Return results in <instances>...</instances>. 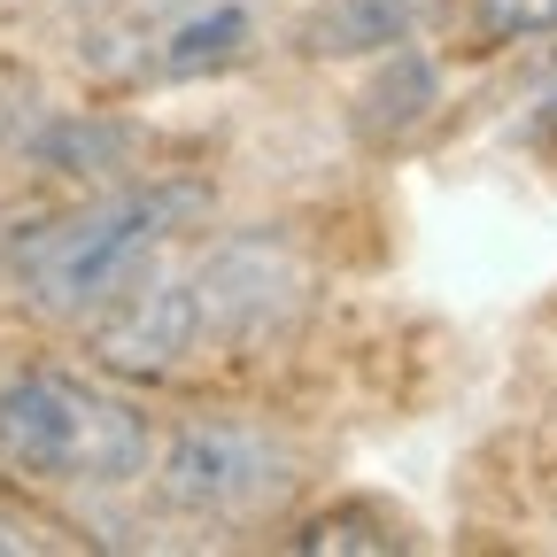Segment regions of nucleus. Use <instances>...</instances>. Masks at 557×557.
<instances>
[{
  "label": "nucleus",
  "instance_id": "9",
  "mask_svg": "<svg viewBox=\"0 0 557 557\" xmlns=\"http://www.w3.org/2000/svg\"><path fill=\"white\" fill-rule=\"evenodd\" d=\"M511 132L527 139V148H534L542 163H557V39H549L542 70L527 78V94H519V116H511Z\"/></svg>",
  "mask_w": 557,
  "mask_h": 557
},
{
  "label": "nucleus",
  "instance_id": "1",
  "mask_svg": "<svg viewBox=\"0 0 557 557\" xmlns=\"http://www.w3.org/2000/svg\"><path fill=\"white\" fill-rule=\"evenodd\" d=\"M325 271L287 233H194L124 310H109L86 341V364L124 387H194L218 372H248L295 348L318 318Z\"/></svg>",
  "mask_w": 557,
  "mask_h": 557
},
{
  "label": "nucleus",
  "instance_id": "5",
  "mask_svg": "<svg viewBox=\"0 0 557 557\" xmlns=\"http://www.w3.org/2000/svg\"><path fill=\"white\" fill-rule=\"evenodd\" d=\"M278 39H287L278 0H101L78 70L101 94L139 101V94L233 78V70L263 62Z\"/></svg>",
  "mask_w": 557,
  "mask_h": 557
},
{
  "label": "nucleus",
  "instance_id": "8",
  "mask_svg": "<svg viewBox=\"0 0 557 557\" xmlns=\"http://www.w3.org/2000/svg\"><path fill=\"white\" fill-rule=\"evenodd\" d=\"M472 47H549L557 39V0H449Z\"/></svg>",
  "mask_w": 557,
  "mask_h": 557
},
{
  "label": "nucleus",
  "instance_id": "4",
  "mask_svg": "<svg viewBox=\"0 0 557 557\" xmlns=\"http://www.w3.org/2000/svg\"><path fill=\"white\" fill-rule=\"evenodd\" d=\"M163 519L209 534H256L302 511L318 487V449L287 418L256 410H194L178 426H156V465L139 480Z\"/></svg>",
  "mask_w": 557,
  "mask_h": 557
},
{
  "label": "nucleus",
  "instance_id": "10",
  "mask_svg": "<svg viewBox=\"0 0 557 557\" xmlns=\"http://www.w3.org/2000/svg\"><path fill=\"white\" fill-rule=\"evenodd\" d=\"M54 9H101V0H54Z\"/></svg>",
  "mask_w": 557,
  "mask_h": 557
},
{
  "label": "nucleus",
  "instance_id": "3",
  "mask_svg": "<svg viewBox=\"0 0 557 557\" xmlns=\"http://www.w3.org/2000/svg\"><path fill=\"white\" fill-rule=\"evenodd\" d=\"M156 465V410L101 364H0V472L47 496H124Z\"/></svg>",
  "mask_w": 557,
  "mask_h": 557
},
{
  "label": "nucleus",
  "instance_id": "2",
  "mask_svg": "<svg viewBox=\"0 0 557 557\" xmlns=\"http://www.w3.org/2000/svg\"><path fill=\"white\" fill-rule=\"evenodd\" d=\"M218 225V186L194 171H124L0 233V302L47 333H94Z\"/></svg>",
  "mask_w": 557,
  "mask_h": 557
},
{
  "label": "nucleus",
  "instance_id": "7",
  "mask_svg": "<svg viewBox=\"0 0 557 557\" xmlns=\"http://www.w3.org/2000/svg\"><path fill=\"white\" fill-rule=\"evenodd\" d=\"M278 527H287V549H380V557L418 549L410 511H395L380 496H333L318 511H287Z\"/></svg>",
  "mask_w": 557,
  "mask_h": 557
},
{
  "label": "nucleus",
  "instance_id": "6",
  "mask_svg": "<svg viewBox=\"0 0 557 557\" xmlns=\"http://www.w3.org/2000/svg\"><path fill=\"white\" fill-rule=\"evenodd\" d=\"M442 16H449V0H310L302 16H287V39L310 62L403 54L410 39H426Z\"/></svg>",
  "mask_w": 557,
  "mask_h": 557
}]
</instances>
